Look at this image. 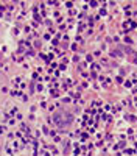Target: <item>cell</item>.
<instances>
[{"instance_id":"cell-1","label":"cell","mask_w":137,"mask_h":156,"mask_svg":"<svg viewBox=\"0 0 137 156\" xmlns=\"http://www.w3.org/2000/svg\"><path fill=\"white\" fill-rule=\"evenodd\" d=\"M72 114H69V112H58V114H55V122L59 125V126H67V125H70L72 123Z\"/></svg>"}]
</instances>
